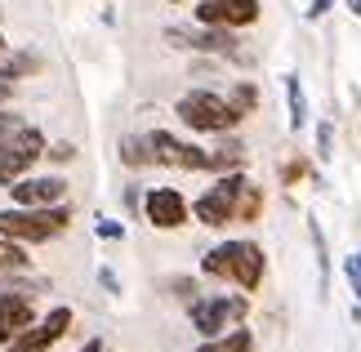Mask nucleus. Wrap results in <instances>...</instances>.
<instances>
[{
    "mask_svg": "<svg viewBox=\"0 0 361 352\" xmlns=\"http://www.w3.org/2000/svg\"><path fill=\"white\" fill-rule=\"evenodd\" d=\"M170 5H183V0H170Z\"/></svg>",
    "mask_w": 361,
    "mask_h": 352,
    "instance_id": "36",
    "label": "nucleus"
},
{
    "mask_svg": "<svg viewBox=\"0 0 361 352\" xmlns=\"http://www.w3.org/2000/svg\"><path fill=\"white\" fill-rule=\"evenodd\" d=\"M13 90H18V80H13L9 72H0V107H5L9 98H13Z\"/></svg>",
    "mask_w": 361,
    "mask_h": 352,
    "instance_id": "32",
    "label": "nucleus"
},
{
    "mask_svg": "<svg viewBox=\"0 0 361 352\" xmlns=\"http://www.w3.org/2000/svg\"><path fill=\"white\" fill-rule=\"evenodd\" d=\"M245 312H250V299H245V294H197V299L188 303L192 330H197L201 339H214V334L241 326Z\"/></svg>",
    "mask_w": 361,
    "mask_h": 352,
    "instance_id": "3",
    "label": "nucleus"
},
{
    "mask_svg": "<svg viewBox=\"0 0 361 352\" xmlns=\"http://www.w3.org/2000/svg\"><path fill=\"white\" fill-rule=\"evenodd\" d=\"M286 107H290V130H308V121H312V111H308V94H303L299 85V76H286Z\"/></svg>",
    "mask_w": 361,
    "mask_h": 352,
    "instance_id": "18",
    "label": "nucleus"
},
{
    "mask_svg": "<svg viewBox=\"0 0 361 352\" xmlns=\"http://www.w3.org/2000/svg\"><path fill=\"white\" fill-rule=\"evenodd\" d=\"M36 321V308L23 290H0V348H5L18 330H27Z\"/></svg>",
    "mask_w": 361,
    "mask_h": 352,
    "instance_id": "12",
    "label": "nucleus"
},
{
    "mask_svg": "<svg viewBox=\"0 0 361 352\" xmlns=\"http://www.w3.org/2000/svg\"><path fill=\"white\" fill-rule=\"evenodd\" d=\"M330 157H335V125L322 121L317 125V161H330Z\"/></svg>",
    "mask_w": 361,
    "mask_h": 352,
    "instance_id": "24",
    "label": "nucleus"
},
{
    "mask_svg": "<svg viewBox=\"0 0 361 352\" xmlns=\"http://www.w3.org/2000/svg\"><path fill=\"white\" fill-rule=\"evenodd\" d=\"M232 259H237V241H219V245L205 250L201 272L210 281H232Z\"/></svg>",
    "mask_w": 361,
    "mask_h": 352,
    "instance_id": "15",
    "label": "nucleus"
},
{
    "mask_svg": "<svg viewBox=\"0 0 361 352\" xmlns=\"http://www.w3.org/2000/svg\"><path fill=\"white\" fill-rule=\"evenodd\" d=\"M147 143H152V165H170V170H210V147H197V143H188V138H178L170 130H157V134H147Z\"/></svg>",
    "mask_w": 361,
    "mask_h": 352,
    "instance_id": "7",
    "label": "nucleus"
},
{
    "mask_svg": "<svg viewBox=\"0 0 361 352\" xmlns=\"http://www.w3.org/2000/svg\"><path fill=\"white\" fill-rule=\"evenodd\" d=\"M343 5H348V13H353V18H361V0H343Z\"/></svg>",
    "mask_w": 361,
    "mask_h": 352,
    "instance_id": "35",
    "label": "nucleus"
},
{
    "mask_svg": "<svg viewBox=\"0 0 361 352\" xmlns=\"http://www.w3.org/2000/svg\"><path fill=\"white\" fill-rule=\"evenodd\" d=\"M343 272H348V286H353V299L361 303V250H357V255H348V263H343Z\"/></svg>",
    "mask_w": 361,
    "mask_h": 352,
    "instance_id": "28",
    "label": "nucleus"
},
{
    "mask_svg": "<svg viewBox=\"0 0 361 352\" xmlns=\"http://www.w3.org/2000/svg\"><path fill=\"white\" fill-rule=\"evenodd\" d=\"M45 143L49 138L36 130V125H23L13 138H5V147H0V188H9L13 178L32 174V165L45 157Z\"/></svg>",
    "mask_w": 361,
    "mask_h": 352,
    "instance_id": "5",
    "label": "nucleus"
},
{
    "mask_svg": "<svg viewBox=\"0 0 361 352\" xmlns=\"http://www.w3.org/2000/svg\"><path fill=\"white\" fill-rule=\"evenodd\" d=\"M0 49H5V36H0Z\"/></svg>",
    "mask_w": 361,
    "mask_h": 352,
    "instance_id": "38",
    "label": "nucleus"
},
{
    "mask_svg": "<svg viewBox=\"0 0 361 352\" xmlns=\"http://www.w3.org/2000/svg\"><path fill=\"white\" fill-rule=\"evenodd\" d=\"M45 157L54 161V165H67V161H76V143H45Z\"/></svg>",
    "mask_w": 361,
    "mask_h": 352,
    "instance_id": "27",
    "label": "nucleus"
},
{
    "mask_svg": "<svg viewBox=\"0 0 361 352\" xmlns=\"http://www.w3.org/2000/svg\"><path fill=\"white\" fill-rule=\"evenodd\" d=\"M72 321H76V317H72V308H63V303H59V308H49V312L40 317V321H32L27 330L13 334V339L5 344V352H49L67 330H72Z\"/></svg>",
    "mask_w": 361,
    "mask_h": 352,
    "instance_id": "6",
    "label": "nucleus"
},
{
    "mask_svg": "<svg viewBox=\"0 0 361 352\" xmlns=\"http://www.w3.org/2000/svg\"><path fill=\"white\" fill-rule=\"evenodd\" d=\"M330 9H335V0H312V5H308V23H322Z\"/></svg>",
    "mask_w": 361,
    "mask_h": 352,
    "instance_id": "31",
    "label": "nucleus"
},
{
    "mask_svg": "<svg viewBox=\"0 0 361 352\" xmlns=\"http://www.w3.org/2000/svg\"><path fill=\"white\" fill-rule=\"evenodd\" d=\"M170 290L178 294V299H188V303H192V299H197V294H201V286H197V281H192V277H174V281H170Z\"/></svg>",
    "mask_w": 361,
    "mask_h": 352,
    "instance_id": "30",
    "label": "nucleus"
},
{
    "mask_svg": "<svg viewBox=\"0 0 361 352\" xmlns=\"http://www.w3.org/2000/svg\"><path fill=\"white\" fill-rule=\"evenodd\" d=\"M94 232H99L103 241H125V223H116V219H99Z\"/></svg>",
    "mask_w": 361,
    "mask_h": 352,
    "instance_id": "29",
    "label": "nucleus"
},
{
    "mask_svg": "<svg viewBox=\"0 0 361 352\" xmlns=\"http://www.w3.org/2000/svg\"><path fill=\"white\" fill-rule=\"evenodd\" d=\"M143 214H147L152 228L178 232V228L192 219V205H188V196L178 192V188H147V196H143Z\"/></svg>",
    "mask_w": 361,
    "mask_h": 352,
    "instance_id": "10",
    "label": "nucleus"
},
{
    "mask_svg": "<svg viewBox=\"0 0 361 352\" xmlns=\"http://www.w3.org/2000/svg\"><path fill=\"white\" fill-rule=\"evenodd\" d=\"M263 13V0H197V9H192V18L201 27H232V32H241V27H255Z\"/></svg>",
    "mask_w": 361,
    "mask_h": 352,
    "instance_id": "9",
    "label": "nucleus"
},
{
    "mask_svg": "<svg viewBox=\"0 0 361 352\" xmlns=\"http://www.w3.org/2000/svg\"><path fill=\"white\" fill-rule=\"evenodd\" d=\"M99 281H103V290H107V294H121V277L112 272V267H103V272H99Z\"/></svg>",
    "mask_w": 361,
    "mask_h": 352,
    "instance_id": "33",
    "label": "nucleus"
},
{
    "mask_svg": "<svg viewBox=\"0 0 361 352\" xmlns=\"http://www.w3.org/2000/svg\"><path fill=\"white\" fill-rule=\"evenodd\" d=\"M9 196H13V205H27V210L59 205L67 196V178L63 174H23V178L9 183Z\"/></svg>",
    "mask_w": 361,
    "mask_h": 352,
    "instance_id": "11",
    "label": "nucleus"
},
{
    "mask_svg": "<svg viewBox=\"0 0 361 352\" xmlns=\"http://www.w3.org/2000/svg\"><path fill=\"white\" fill-rule=\"evenodd\" d=\"M27 263H32V259H27V245L0 236V272H9V267H27Z\"/></svg>",
    "mask_w": 361,
    "mask_h": 352,
    "instance_id": "23",
    "label": "nucleus"
},
{
    "mask_svg": "<svg viewBox=\"0 0 361 352\" xmlns=\"http://www.w3.org/2000/svg\"><path fill=\"white\" fill-rule=\"evenodd\" d=\"M263 205H268V201H263V188H255V183H241V188H237V205H232V223H259L263 219Z\"/></svg>",
    "mask_w": 361,
    "mask_h": 352,
    "instance_id": "16",
    "label": "nucleus"
},
{
    "mask_svg": "<svg viewBox=\"0 0 361 352\" xmlns=\"http://www.w3.org/2000/svg\"><path fill=\"white\" fill-rule=\"evenodd\" d=\"M174 116L183 121L192 134H232L245 121L241 111L232 107L224 94H214V90H188L174 103Z\"/></svg>",
    "mask_w": 361,
    "mask_h": 352,
    "instance_id": "2",
    "label": "nucleus"
},
{
    "mask_svg": "<svg viewBox=\"0 0 361 352\" xmlns=\"http://www.w3.org/2000/svg\"><path fill=\"white\" fill-rule=\"evenodd\" d=\"M241 183H245V170H228V174H219V178H214V188H205L197 201H192V214H197L201 228H214V232H224V228H228Z\"/></svg>",
    "mask_w": 361,
    "mask_h": 352,
    "instance_id": "4",
    "label": "nucleus"
},
{
    "mask_svg": "<svg viewBox=\"0 0 361 352\" xmlns=\"http://www.w3.org/2000/svg\"><path fill=\"white\" fill-rule=\"evenodd\" d=\"M228 103L241 111V116H250V111L259 107V90H255V80H237V85L228 90Z\"/></svg>",
    "mask_w": 361,
    "mask_h": 352,
    "instance_id": "22",
    "label": "nucleus"
},
{
    "mask_svg": "<svg viewBox=\"0 0 361 352\" xmlns=\"http://www.w3.org/2000/svg\"><path fill=\"white\" fill-rule=\"evenodd\" d=\"M197 352H255V334L241 330V326H232L224 334H214V339H201Z\"/></svg>",
    "mask_w": 361,
    "mask_h": 352,
    "instance_id": "17",
    "label": "nucleus"
},
{
    "mask_svg": "<svg viewBox=\"0 0 361 352\" xmlns=\"http://www.w3.org/2000/svg\"><path fill=\"white\" fill-rule=\"evenodd\" d=\"M263 272H268V259H263L259 241H237V259H232V286H241L245 294L263 286Z\"/></svg>",
    "mask_w": 361,
    "mask_h": 352,
    "instance_id": "13",
    "label": "nucleus"
},
{
    "mask_svg": "<svg viewBox=\"0 0 361 352\" xmlns=\"http://www.w3.org/2000/svg\"><path fill=\"white\" fill-rule=\"evenodd\" d=\"M80 352H107V348H103V339H90V344L80 348Z\"/></svg>",
    "mask_w": 361,
    "mask_h": 352,
    "instance_id": "34",
    "label": "nucleus"
},
{
    "mask_svg": "<svg viewBox=\"0 0 361 352\" xmlns=\"http://www.w3.org/2000/svg\"><path fill=\"white\" fill-rule=\"evenodd\" d=\"M40 67H45V59H40V54H32V49H13V54H5V49H0V72H9L13 80H23V76H36Z\"/></svg>",
    "mask_w": 361,
    "mask_h": 352,
    "instance_id": "19",
    "label": "nucleus"
},
{
    "mask_svg": "<svg viewBox=\"0 0 361 352\" xmlns=\"http://www.w3.org/2000/svg\"><path fill=\"white\" fill-rule=\"evenodd\" d=\"M116 152H121V165H130V170H147V165H152V143H147V134H125Z\"/></svg>",
    "mask_w": 361,
    "mask_h": 352,
    "instance_id": "20",
    "label": "nucleus"
},
{
    "mask_svg": "<svg viewBox=\"0 0 361 352\" xmlns=\"http://www.w3.org/2000/svg\"><path fill=\"white\" fill-rule=\"evenodd\" d=\"M308 236H312V250H317V272H322V294L330 286V250H326V232H322V223L308 219Z\"/></svg>",
    "mask_w": 361,
    "mask_h": 352,
    "instance_id": "21",
    "label": "nucleus"
},
{
    "mask_svg": "<svg viewBox=\"0 0 361 352\" xmlns=\"http://www.w3.org/2000/svg\"><path fill=\"white\" fill-rule=\"evenodd\" d=\"M67 228H72V210H67L63 201L59 205H9L0 210V236H9V241L18 245H40V241H54V236H63Z\"/></svg>",
    "mask_w": 361,
    "mask_h": 352,
    "instance_id": "1",
    "label": "nucleus"
},
{
    "mask_svg": "<svg viewBox=\"0 0 361 352\" xmlns=\"http://www.w3.org/2000/svg\"><path fill=\"white\" fill-rule=\"evenodd\" d=\"M23 116H18V111H9V107H0V147H5V138H13V134H18L23 130Z\"/></svg>",
    "mask_w": 361,
    "mask_h": 352,
    "instance_id": "25",
    "label": "nucleus"
},
{
    "mask_svg": "<svg viewBox=\"0 0 361 352\" xmlns=\"http://www.w3.org/2000/svg\"><path fill=\"white\" fill-rule=\"evenodd\" d=\"M303 174H308V161H303V157H290V161H281V183H286V188H295V183H299Z\"/></svg>",
    "mask_w": 361,
    "mask_h": 352,
    "instance_id": "26",
    "label": "nucleus"
},
{
    "mask_svg": "<svg viewBox=\"0 0 361 352\" xmlns=\"http://www.w3.org/2000/svg\"><path fill=\"white\" fill-rule=\"evenodd\" d=\"M228 170H245V143L224 134V143L210 147V174H228Z\"/></svg>",
    "mask_w": 361,
    "mask_h": 352,
    "instance_id": "14",
    "label": "nucleus"
},
{
    "mask_svg": "<svg viewBox=\"0 0 361 352\" xmlns=\"http://www.w3.org/2000/svg\"><path fill=\"white\" fill-rule=\"evenodd\" d=\"M0 18H5V5H0Z\"/></svg>",
    "mask_w": 361,
    "mask_h": 352,
    "instance_id": "37",
    "label": "nucleus"
},
{
    "mask_svg": "<svg viewBox=\"0 0 361 352\" xmlns=\"http://www.w3.org/2000/svg\"><path fill=\"white\" fill-rule=\"evenodd\" d=\"M165 40L174 49H197V54H241V40L232 27H165Z\"/></svg>",
    "mask_w": 361,
    "mask_h": 352,
    "instance_id": "8",
    "label": "nucleus"
}]
</instances>
